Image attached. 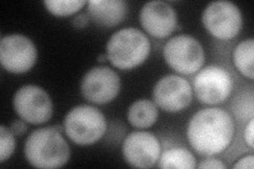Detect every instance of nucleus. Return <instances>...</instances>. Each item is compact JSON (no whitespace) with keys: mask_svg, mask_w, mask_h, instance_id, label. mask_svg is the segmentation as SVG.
<instances>
[{"mask_svg":"<svg viewBox=\"0 0 254 169\" xmlns=\"http://www.w3.org/2000/svg\"><path fill=\"white\" fill-rule=\"evenodd\" d=\"M44 4L55 16H69L77 13L86 2L83 0H47Z\"/></svg>","mask_w":254,"mask_h":169,"instance_id":"a211bd4d","label":"nucleus"},{"mask_svg":"<svg viewBox=\"0 0 254 169\" xmlns=\"http://www.w3.org/2000/svg\"><path fill=\"white\" fill-rule=\"evenodd\" d=\"M27 125L25 122L22 120H15V122L11 125V131L13 132L14 135L21 136L27 132Z\"/></svg>","mask_w":254,"mask_h":169,"instance_id":"5701e85b","label":"nucleus"},{"mask_svg":"<svg viewBox=\"0 0 254 169\" xmlns=\"http://www.w3.org/2000/svg\"><path fill=\"white\" fill-rule=\"evenodd\" d=\"M149 53V39L136 28L117 31L106 45L107 59L120 70L137 68L147 59Z\"/></svg>","mask_w":254,"mask_h":169,"instance_id":"7ed1b4c3","label":"nucleus"},{"mask_svg":"<svg viewBox=\"0 0 254 169\" xmlns=\"http://www.w3.org/2000/svg\"><path fill=\"white\" fill-rule=\"evenodd\" d=\"M196 165V159L186 148H171L165 150L158 160V167L163 169H193Z\"/></svg>","mask_w":254,"mask_h":169,"instance_id":"dca6fc26","label":"nucleus"},{"mask_svg":"<svg viewBox=\"0 0 254 169\" xmlns=\"http://www.w3.org/2000/svg\"><path fill=\"white\" fill-rule=\"evenodd\" d=\"M11 129L2 125L0 127V161L10 159L15 150V138Z\"/></svg>","mask_w":254,"mask_h":169,"instance_id":"6ab92c4d","label":"nucleus"},{"mask_svg":"<svg viewBox=\"0 0 254 169\" xmlns=\"http://www.w3.org/2000/svg\"><path fill=\"white\" fill-rule=\"evenodd\" d=\"M234 131V122L229 112L220 108H205L190 117L187 136L196 152L213 157L230 146Z\"/></svg>","mask_w":254,"mask_h":169,"instance_id":"f257e3e1","label":"nucleus"},{"mask_svg":"<svg viewBox=\"0 0 254 169\" xmlns=\"http://www.w3.org/2000/svg\"><path fill=\"white\" fill-rule=\"evenodd\" d=\"M254 167V158L253 156H247V157H244L241 160H238L237 162L233 165L234 169H253Z\"/></svg>","mask_w":254,"mask_h":169,"instance_id":"4be33fe9","label":"nucleus"},{"mask_svg":"<svg viewBox=\"0 0 254 169\" xmlns=\"http://www.w3.org/2000/svg\"><path fill=\"white\" fill-rule=\"evenodd\" d=\"M64 129L74 144L89 146L105 134L107 122L99 109L89 105H79L67 113L64 120Z\"/></svg>","mask_w":254,"mask_h":169,"instance_id":"20e7f679","label":"nucleus"},{"mask_svg":"<svg viewBox=\"0 0 254 169\" xmlns=\"http://www.w3.org/2000/svg\"><path fill=\"white\" fill-rule=\"evenodd\" d=\"M163 57L177 73L189 75L202 68L205 56L203 48L197 39L189 35H178L165 44Z\"/></svg>","mask_w":254,"mask_h":169,"instance_id":"39448f33","label":"nucleus"},{"mask_svg":"<svg viewBox=\"0 0 254 169\" xmlns=\"http://www.w3.org/2000/svg\"><path fill=\"white\" fill-rule=\"evenodd\" d=\"M120 87L121 79L116 71L108 67H94L84 75L81 92L88 102L105 105L117 98Z\"/></svg>","mask_w":254,"mask_h":169,"instance_id":"9d476101","label":"nucleus"},{"mask_svg":"<svg viewBox=\"0 0 254 169\" xmlns=\"http://www.w3.org/2000/svg\"><path fill=\"white\" fill-rule=\"evenodd\" d=\"M253 125H254V120H253V117H251L249 119L247 126H246L245 131H244V139L246 141V144H247L251 149L254 147V145H253Z\"/></svg>","mask_w":254,"mask_h":169,"instance_id":"412c9836","label":"nucleus"},{"mask_svg":"<svg viewBox=\"0 0 254 169\" xmlns=\"http://www.w3.org/2000/svg\"><path fill=\"white\" fill-rule=\"evenodd\" d=\"M254 57V40L252 38L243 40L238 44L233 52V61L241 74L249 79L254 78L253 72Z\"/></svg>","mask_w":254,"mask_h":169,"instance_id":"f3484780","label":"nucleus"},{"mask_svg":"<svg viewBox=\"0 0 254 169\" xmlns=\"http://www.w3.org/2000/svg\"><path fill=\"white\" fill-rule=\"evenodd\" d=\"M201 20L205 30L221 40L236 37L243 27V16L238 6L225 0L206 5Z\"/></svg>","mask_w":254,"mask_h":169,"instance_id":"423d86ee","label":"nucleus"},{"mask_svg":"<svg viewBox=\"0 0 254 169\" xmlns=\"http://www.w3.org/2000/svg\"><path fill=\"white\" fill-rule=\"evenodd\" d=\"M122 154L127 164L136 168H152L161 155V145L156 136L146 131H133L126 136Z\"/></svg>","mask_w":254,"mask_h":169,"instance_id":"f8f14e48","label":"nucleus"},{"mask_svg":"<svg viewBox=\"0 0 254 169\" xmlns=\"http://www.w3.org/2000/svg\"><path fill=\"white\" fill-rule=\"evenodd\" d=\"M37 49L28 37L12 34L2 37L0 42V62L11 73L19 74L28 72L35 65Z\"/></svg>","mask_w":254,"mask_h":169,"instance_id":"1a4fd4ad","label":"nucleus"},{"mask_svg":"<svg viewBox=\"0 0 254 169\" xmlns=\"http://www.w3.org/2000/svg\"><path fill=\"white\" fill-rule=\"evenodd\" d=\"M157 105L149 100H138L133 102L127 111L128 122L139 129L152 127L158 119Z\"/></svg>","mask_w":254,"mask_h":169,"instance_id":"2eb2a0df","label":"nucleus"},{"mask_svg":"<svg viewBox=\"0 0 254 169\" xmlns=\"http://www.w3.org/2000/svg\"><path fill=\"white\" fill-rule=\"evenodd\" d=\"M73 25L76 28H84L88 25V16L86 14H79L73 19Z\"/></svg>","mask_w":254,"mask_h":169,"instance_id":"b1692460","label":"nucleus"},{"mask_svg":"<svg viewBox=\"0 0 254 169\" xmlns=\"http://www.w3.org/2000/svg\"><path fill=\"white\" fill-rule=\"evenodd\" d=\"M106 59H107V55L106 54L105 55H100L99 58H98V61L102 62V61H105Z\"/></svg>","mask_w":254,"mask_h":169,"instance_id":"393cba45","label":"nucleus"},{"mask_svg":"<svg viewBox=\"0 0 254 169\" xmlns=\"http://www.w3.org/2000/svg\"><path fill=\"white\" fill-rule=\"evenodd\" d=\"M142 28L156 38L170 36L177 26V14L173 6L164 1H150L140 11Z\"/></svg>","mask_w":254,"mask_h":169,"instance_id":"ddd939ff","label":"nucleus"},{"mask_svg":"<svg viewBox=\"0 0 254 169\" xmlns=\"http://www.w3.org/2000/svg\"><path fill=\"white\" fill-rule=\"evenodd\" d=\"M13 105L20 118L33 125L48 122L53 114V103L49 94L35 85L19 88L14 95Z\"/></svg>","mask_w":254,"mask_h":169,"instance_id":"0eeeda50","label":"nucleus"},{"mask_svg":"<svg viewBox=\"0 0 254 169\" xmlns=\"http://www.w3.org/2000/svg\"><path fill=\"white\" fill-rule=\"evenodd\" d=\"M199 169H226L227 166L221 162L220 160L215 159L213 157H210L208 159H205L201 161L199 165H197Z\"/></svg>","mask_w":254,"mask_h":169,"instance_id":"aec40b11","label":"nucleus"},{"mask_svg":"<svg viewBox=\"0 0 254 169\" xmlns=\"http://www.w3.org/2000/svg\"><path fill=\"white\" fill-rule=\"evenodd\" d=\"M127 13V4L123 0H91L88 2V14L99 26L116 27L121 23Z\"/></svg>","mask_w":254,"mask_h":169,"instance_id":"4468645a","label":"nucleus"},{"mask_svg":"<svg viewBox=\"0 0 254 169\" xmlns=\"http://www.w3.org/2000/svg\"><path fill=\"white\" fill-rule=\"evenodd\" d=\"M25 156L35 168H60L68 163L70 147L55 127L39 128L27 138Z\"/></svg>","mask_w":254,"mask_h":169,"instance_id":"f03ea898","label":"nucleus"},{"mask_svg":"<svg viewBox=\"0 0 254 169\" xmlns=\"http://www.w3.org/2000/svg\"><path fill=\"white\" fill-rule=\"evenodd\" d=\"M153 99L157 107L165 112L176 113L187 108L192 102V87L184 77L175 74L165 75L155 85Z\"/></svg>","mask_w":254,"mask_h":169,"instance_id":"9b49d317","label":"nucleus"},{"mask_svg":"<svg viewBox=\"0 0 254 169\" xmlns=\"http://www.w3.org/2000/svg\"><path fill=\"white\" fill-rule=\"evenodd\" d=\"M197 100L205 105L224 103L232 92L233 80L229 72L219 66L200 69L193 82Z\"/></svg>","mask_w":254,"mask_h":169,"instance_id":"6e6552de","label":"nucleus"}]
</instances>
